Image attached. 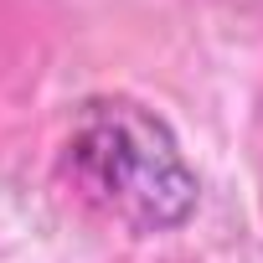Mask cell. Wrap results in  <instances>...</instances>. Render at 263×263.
Wrapping results in <instances>:
<instances>
[{
	"label": "cell",
	"mask_w": 263,
	"mask_h": 263,
	"mask_svg": "<svg viewBox=\"0 0 263 263\" xmlns=\"http://www.w3.org/2000/svg\"><path fill=\"white\" fill-rule=\"evenodd\" d=\"M72 186L135 232H176L201 201V181L171 124L135 98H88L67 135Z\"/></svg>",
	"instance_id": "1"
}]
</instances>
